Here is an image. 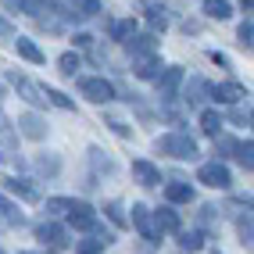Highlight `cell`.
I'll return each mask as SVG.
<instances>
[{
    "label": "cell",
    "mask_w": 254,
    "mask_h": 254,
    "mask_svg": "<svg viewBox=\"0 0 254 254\" xmlns=\"http://www.w3.org/2000/svg\"><path fill=\"white\" fill-rule=\"evenodd\" d=\"M132 32H136V22H132V18H122V22H111V40H129L132 36Z\"/></svg>",
    "instance_id": "cell-23"
},
{
    "label": "cell",
    "mask_w": 254,
    "mask_h": 254,
    "mask_svg": "<svg viewBox=\"0 0 254 254\" xmlns=\"http://www.w3.org/2000/svg\"><path fill=\"white\" fill-rule=\"evenodd\" d=\"M132 226L140 229L143 240H158V226H154V218H150V208L132 204Z\"/></svg>",
    "instance_id": "cell-7"
},
{
    "label": "cell",
    "mask_w": 254,
    "mask_h": 254,
    "mask_svg": "<svg viewBox=\"0 0 254 254\" xmlns=\"http://www.w3.org/2000/svg\"><path fill=\"white\" fill-rule=\"evenodd\" d=\"M158 150H161V154L179 158V161L197 158V143H193V136H186V132H168V136H161L158 140Z\"/></svg>",
    "instance_id": "cell-1"
},
{
    "label": "cell",
    "mask_w": 254,
    "mask_h": 254,
    "mask_svg": "<svg viewBox=\"0 0 254 254\" xmlns=\"http://www.w3.org/2000/svg\"><path fill=\"white\" fill-rule=\"evenodd\" d=\"M108 244H111V236H90V240H79L75 251H79V254H100Z\"/></svg>",
    "instance_id": "cell-19"
},
{
    "label": "cell",
    "mask_w": 254,
    "mask_h": 254,
    "mask_svg": "<svg viewBox=\"0 0 254 254\" xmlns=\"http://www.w3.org/2000/svg\"><path fill=\"white\" fill-rule=\"evenodd\" d=\"M58 68H61L64 75H75V72H79V54H75V50H64V54L58 58Z\"/></svg>",
    "instance_id": "cell-27"
},
{
    "label": "cell",
    "mask_w": 254,
    "mask_h": 254,
    "mask_svg": "<svg viewBox=\"0 0 254 254\" xmlns=\"http://www.w3.org/2000/svg\"><path fill=\"white\" fill-rule=\"evenodd\" d=\"M7 190H11L14 197L29 200V204H36V200H40V190H36V186H29V179H18V176H11V179H7Z\"/></svg>",
    "instance_id": "cell-11"
},
{
    "label": "cell",
    "mask_w": 254,
    "mask_h": 254,
    "mask_svg": "<svg viewBox=\"0 0 254 254\" xmlns=\"http://www.w3.org/2000/svg\"><path fill=\"white\" fill-rule=\"evenodd\" d=\"M251 150H254V147H251V140H247V143H236V158H240V165L247 168V172H251V165H254Z\"/></svg>",
    "instance_id": "cell-33"
},
{
    "label": "cell",
    "mask_w": 254,
    "mask_h": 254,
    "mask_svg": "<svg viewBox=\"0 0 254 254\" xmlns=\"http://www.w3.org/2000/svg\"><path fill=\"white\" fill-rule=\"evenodd\" d=\"M254 7V0H240V11H251Z\"/></svg>",
    "instance_id": "cell-42"
},
{
    "label": "cell",
    "mask_w": 254,
    "mask_h": 254,
    "mask_svg": "<svg viewBox=\"0 0 254 254\" xmlns=\"http://www.w3.org/2000/svg\"><path fill=\"white\" fill-rule=\"evenodd\" d=\"M75 43H79V47H90V43H93V36H86V32H79V36H75Z\"/></svg>",
    "instance_id": "cell-40"
},
{
    "label": "cell",
    "mask_w": 254,
    "mask_h": 254,
    "mask_svg": "<svg viewBox=\"0 0 254 254\" xmlns=\"http://www.w3.org/2000/svg\"><path fill=\"white\" fill-rule=\"evenodd\" d=\"M208 93H211L215 100H222V104H236L240 97H247V93H244V86H236V82H222V86H211Z\"/></svg>",
    "instance_id": "cell-13"
},
{
    "label": "cell",
    "mask_w": 254,
    "mask_h": 254,
    "mask_svg": "<svg viewBox=\"0 0 254 254\" xmlns=\"http://www.w3.org/2000/svg\"><path fill=\"white\" fill-rule=\"evenodd\" d=\"M215 154H218V158H233V154H236V140H229V136L215 140Z\"/></svg>",
    "instance_id": "cell-30"
},
{
    "label": "cell",
    "mask_w": 254,
    "mask_h": 254,
    "mask_svg": "<svg viewBox=\"0 0 254 254\" xmlns=\"http://www.w3.org/2000/svg\"><path fill=\"white\" fill-rule=\"evenodd\" d=\"M208 90H211V86H208L204 79H190V90H186L190 97H186V100H190V104H204V100H208L204 93H208Z\"/></svg>",
    "instance_id": "cell-24"
},
{
    "label": "cell",
    "mask_w": 254,
    "mask_h": 254,
    "mask_svg": "<svg viewBox=\"0 0 254 254\" xmlns=\"http://www.w3.org/2000/svg\"><path fill=\"white\" fill-rule=\"evenodd\" d=\"M11 82H14V90H18L29 104H36V108L47 104V90L40 86V82H32V79H25V75H11Z\"/></svg>",
    "instance_id": "cell-4"
},
{
    "label": "cell",
    "mask_w": 254,
    "mask_h": 254,
    "mask_svg": "<svg viewBox=\"0 0 254 254\" xmlns=\"http://www.w3.org/2000/svg\"><path fill=\"white\" fill-rule=\"evenodd\" d=\"M0 254H7V251H0Z\"/></svg>",
    "instance_id": "cell-43"
},
{
    "label": "cell",
    "mask_w": 254,
    "mask_h": 254,
    "mask_svg": "<svg viewBox=\"0 0 254 254\" xmlns=\"http://www.w3.org/2000/svg\"><path fill=\"white\" fill-rule=\"evenodd\" d=\"M0 222H4V226H22V222H25V215H22L18 208H14L11 200L0 197Z\"/></svg>",
    "instance_id": "cell-18"
},
{
    "label": "cell",
    "mask_w": 254,
    "mask_h": 254,
    "mask_svg": "<svg viewBox=\"0 0 254 254\" xmlns=\"http://www.w3.org/2000/svg\"><path fill=\"white\" fill-rule=\"evenodd\" d=\"M132 176H136L143 186H158V183H161V172H158L150 161H132Z\"/></svg>",
    "instance_id": "cell-14"
},
{
    "label": "cell",
    "mask_w": 254,
    "mask_h": 254,
    "mask_svg": "<svg viewBox=\"0 0 254 254\" xmlns=\"http://www.w3.org/2000/svg\"><path fill=\"white\" fill-rule=\"evenodd\" d=\"M204 14H208V18H218V22H226L229 18V4H226V0H204Z\"/></svg>",
    "instance_id": "cell-22"
},
{
    "label": "cell",
    "mask_w": 254,
    "mask_h": 254,
    "mask_svg": "<svg viewBox=\"0 0 254 254\" xmlns=\"http://www.w3.org/2000/svg\"><path fill=\"white\" fill-rule=\"evenodd\" d=\"M68 226H75V229H97V215H93V208L90 204H82V200H75L72 204V211H68Z\"/></svg>",
    "instance_id": "cell-6"
},
{
    "label": "cell",
    "mask_w": 254,
    "mask_h": 254,
    "mask_svg": "<svg viewBox=\"0 0 254 254\" xmlns=\"http://www.w3.org/2000/svg\"><path fill=\"white\" fill-rule=\"evenodd\" d=\"M200 129L208 132V136L218 140V129H222V115L218 111H200Z\"/></svg>",
    "instance_id": "cell-20"
},
{
    "label": "cell",
    "mask_w": 254,
    "mask_h": 254,
    "mask_svg": "<svg viewBox=\"0 0 254 254\" xmlns=\"http://www.w3.org/2000/svg\"><path fill=\"white\" fill-rule=\"evenodd\" d=\"M11 32H14L11 22H7V18H0V36H11Z\"/></svg>",
    "instance_id": "cell-39"
},
{
    "label": "cell",
    "mask_w": 254,
    "mask_h": 254,
    "mask_svg": "<svg viewBox=\"0 0 254 254\" xmlns=\"http://www.w3.org/2000/svg\"><path fill=\"white\" fill-rule=\"evenodd\" d=\"M79 93L93 100V104H108V100H115V86L108 79H79Z\"/></svg>",
    "instance_id": "cell-2"
},
{
    "label": "cell",
    "mask_w": 254,
    "mask_h": 254,
    "mask_svg": "<svg viewBox=\"0 0 254 254\" xmlns=\"http://www.w3.org/2000/svg\"><path fill=\"white\" fill-rule=\"evenodd\" d=\"M132 72H136L140 79H154V75H161V61L154 54H143V58L132 61Z\"/></svg>",
    "instance_id": "cell-12"
},
{
    "label": "cell",
    "mask_w": 254,
    "mask_h": 254,
    "mask_svg": "<svg viewBox=\"0 0 254 254\" xmlns=\"http://www.w3.org/2000/svg\"><path fill=\"white\" fill-rule=\"evenodd\" d=\"M179 247H183V251H193V254H197V251H204V233H200V229L183 233V236H179Z\"/></svg>",
    "instance_id": "cell-21"
},
{
    "label": "cell",
    "mask_w": 254,
    "mask_h": 254,
    "mask_svg": "<svg viewBox=\"0 0 254 254\" xmlns=\"http://www.w3.org/2000/svg\"><path fill=\"white\" fill-rule=\"evenodd\" d=\"M197 183L211 186V190H226V186H229L233 179H229V168H226V165L208 161V165H200V168H197Z\"/></svg>",
    "instance_id": "cell-3"
},
{
    "label": "cell",
    "mask_w": 254,
    "mask_h": 254,
    "mask_svg": "<svg viewBox=\"0 0 254 254\" xmlns=\"http://www.w3.org/2000/svg\"><path fill=\"white\" fill-rule=\"evenodd\" d=\"M147 22L154 25V29H161V32H165V29H168V14H165L161 7H150V14H147Z\"/></svg>",
    "instance_id": "cell-31"
},
{
    "label": "cell",
    "mask_w": 254,
    "mask_h": 254,
    "mask_svg": "<svg viewBox=\"0 0 254 254\" xmlns=\"http://www.w3.org/2000/svg\"><path fill=\"white\" fill-rule=\"evenodd\" d=\"M179 82H183V68H165V72L158 75V93H161L165 100H172L176 90H179Z\"/></svg>",
    "instance_id": "cell-9"
},
{
    "label": "cell",
    "mask_w": 254,
    "mask_h": 254,
    "mask_svg": "<svg viewBox=\"0 0 254 254\" xmlns=\"http://www.w3.org/2000/svg\"><path fill=\"white\" fill-rule=\"evenodd\" d=\"M104 211H108V218H111V222H115L118 229H126V226H129V218H126V208L118 204V200H108V204H104Z\"/></svg>",
    "instance_id": "cell-25"
},
{
    "label": "cell",
    "mask_w": 254,
    "mask_h": 254,
    "mask_svg": "<svg viewBox=\"0 0 254 254\" xmlns=\"http://www.w3.org/2000/svg\"><path fill=\"white\" fill-rule=\"evenodd\" d=\"M126 47H129L132 58H143V54H154V50H158V40L150 36V32H143V36H129Z\"/></svg>",
    "instance_id": "cell-10"
},
{
    "label": "cell",
    "mask_w": 254,
    "mask_h": 254,
    "mask_svg": "<svg viewBox=\"0 0 254 254\" xmlns=\"http://www.w3.org/2000/svg\"><path fill=\"white\" fill-rule=\"evenodd\" d=\"M211 61H215V64H222V68H226V64H229V58H226V54H218V50H215V54H211Z\"/></svg>",
    "instance_id": "cell-41"
},
{
    "label": "cell",
    "mask_w": 254,
    "mask_h": 254,
    "mask_svg": "<svg viewBox=\"0 0 254 254\" xmlns=\"http://www.w3.org/2000/svg\"><path fill=\"white\" fill-rule=\"evenodd\" d=\"M36 240H43L47 247H64L68 244V233H64V226H58V222H40L36 226Z\"/></svg>",
    "instance_id": "cell-5"
},
{
    "label": "cell",
    "mask_w": 254,
    "mask_h": 254,
    "mask_svg": "<svg viewBox=\"0 0 254 254\" xmlns=\"http://www.w3.org/2000/svg\"><path fill=\"white\" fill-rule=\"evenodd\" d=\"M108 126H111L115 136H132V129H129L126 122H118V118H108Z\"/></svg>",
    "instance_id": "cell-38"
},
{
    "label": "cell",
    "mask_w": 254,
    "mask_h": 254,
    "mask_svg": "<svg viewBox=\"0 0 254 254\" xmlns=\"http://www.w3.org/2000/svg\"><path fill=\"white\" fill-rule=\"evenodd\" d=\"M90 158H93V165L100 168V172H115V161H108V158H104V154H100V150H97V147L90 150Z\"/></svg>",
    "instance_id": "cell-35"
},
{
    "label": "cell",
    "mask_w": 254,
    "mask_h": 254,
    "mask_svg": "<svg viewBox=\"0 0 254 254\" xmlns=\"http://www.w3.org/2000/svg\"><path fill=\"white\" fill-rule=\"evenodd\" d=\"M154 226H158V233H179V215L172 208H161L154 215Z\"/></svg>",
    "instance_id": "cell-16"
},
{
    "label": "cell",
    "mask_w": 254,
    "mask_h": 254,
    "mask_svg": "<svg viewBox=\"0 0 254 254\" xmlns=\"http://www.w3.org/2000/svg\"><path fill=\"white\" fill-rule=\"evenodd\" d=\"M36 168L43 176H58V168H61V161L58 158H36Z\"/></svg>",
    "instance_id": "cell-32"
},
{
    "label": "cell",
    "mask_w": 254,
    "mask_h": 254,
    "mask_svg": "<svg viewBox=\"0 0 254 254\" xmlns=\"http://www.w3.org/2000/svg\"><path fill=\"white\" fill-rule=\"evenodd\" d=\"M251 36H254V25H251V18H247L240 29H236V43H240V47H251Z\"/></svg>",
    "instance_id": "cell-34"
},
{
    "label": "cell",
    "mask_w": 254,
    "mask_h": 254,
    "mask_svg": "<svg viewBox=\"0 0 254 254\" xmlns=\"http://www.w3.org/2000/svg\"><path fill=\"white\" fill-rule=\"evenodd\" d=\"M72 204H75V200H68V197H50L47 200V211L50 215H64V211H72Z\"/></svg>",
    "instance_id": "cell-29"
},
{
    "label": "cell",
    "mask_w": 254,
    "mask_h": 254,
    "mask_svg": "<svg viewBox=\"0 0 254 254\" xmlns=\"http://www.w3.org/2000/svg\"><path fill=\"white\" fill-rule=\"evenodd\" d=\"M0 140H4L7 147H14V140H18V136L11 132V126H7V118H4V115H0Z\"/></svg>",
    "instance_id": "cell-37"
},
{
    "label": "cell",
    "mask_w": 254,
    "mask_h": 254,
    "mask_svg": "<svg viewBox=\"0 0 254 254\" xmlns=\"http://www.w3.org/2000/svg\"><path fill=\"white\" fill-rule=\"evenodd\" d=\"M18 129H22L25 140H43V136H47V122H43L40 115H32V111L18 118Z\"/></svg>",
    "instance_id": "cell-8"
},
{
    "label": "cell",
    "mask_w": 254,
    "mask_h": 254,
    "mask_svg": "<svg viewBox=\"0 0 254 254\" xmlns=\"http://www.w3.org/2000/svg\"><path fill=\"white\" fill-rule=\"evenodd\" d=\"M236 233H240V244H247V247H251V215L236 222Z\"/></svg>",
    "instance_id": "cell-36"
},
{
    "label": "cell",
    "mask_w": 254,
    "mask_h": 254,
    "mask_svg": "<svg viewBox=\"0 0 254 254\" xmlns=\"http://www.w3.org/2000/svg\"><path fill=\"white\" fill-rule=\"evenodd\" d=\"M47 104H58L61 111H75V100L68 93H61V90H47Z\"/></svg>",
    "instance_id": "cell-26"
},
{
    "label": "cell",
    "mask_w": 254,
    "mask_h": 254,
    "mask_svg": "<svg viewBox=\"0 0 254 254\" xmlns=\"http://www.w3.org/2000/svg\"><path fill=\"white\" fill-rule=\"evenodd\" d=\"M72 7L79 18H93V14L100 11V0H72Z\"/></svg>",
    "instance_id": "cell-28"
},
{
    "label": "cell",
    "mask_w": 254,
    "mask_h": 254,
    "mask_svg": "<svg viewBox=\"0 0 254 254\" xmlns=\"http://www.w3.org/2000/svg\"><path fill=\"white\" fill-rule=\"evenodd\" d=\"M14 47H18V54L25 58V61H32V64H43V50L32 43V40H25V36H18L14 40Z\"/></svg>",
    "instance_id": "cell-17"
},
{
    "label": "cell",
    "mask_w": 254,
    "mask_h": 254,
    "mask_svg": "<svg viewBox=\"0 0 254 254\" xmlns=\"http://www.w3.org/2000/svg\"><path fill=\"white\" fill-rule=\"evenodd\" d=\"M165 197H168V204H186V200H193V186H186V183H168V186H165Z\"/></svg>",
    "instance_id": "cell-15"
}]
</instances>
